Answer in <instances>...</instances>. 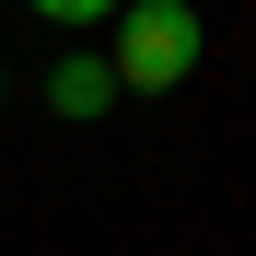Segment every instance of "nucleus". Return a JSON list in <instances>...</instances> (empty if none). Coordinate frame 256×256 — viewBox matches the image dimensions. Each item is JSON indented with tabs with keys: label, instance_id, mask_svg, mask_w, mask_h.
I'll list each match as a JSON object with an SVG mask.
<instances>
[{
	"label": "nucleus",
	"instance_id": "1",
	"mask_svg": "<svg viewBox=\"0 0 256 256\" xmlns=\"http://www.w3.org/2000/svg\"><path fill=\"white\" fill-rule=\"evenodd\" d=\"M186 70H198V12H186V0H128L105 82H116V94H175Z\"/></svg>",
	"mask_w": 256,
	"mask_h": 256
},
{
	"label": "nucleus",
	"instance_id": "2",
	"mask_svg": "<svg viewBox=\"0 0 256 256\" xmlns=\"http://www.w3.org/2000/svg\"><path fill=\"white\" fill-rule=\"evenodd\" d=\"M47 105H58V116H105V105H116L105 58H58V70H47Z\"/></svg>",
	"mask_w": 256,
	"mask_h": 256
}]
</instances>
